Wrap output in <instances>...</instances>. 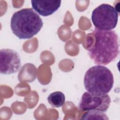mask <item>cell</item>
I'll return each mask as SVG.
<instances>
[{"mask_svg": "<svg viewBox=\"0 0 120 120\" xmlns=\"http://www.w3.org/2000/svg\"><path fill=\"white\" fill-rule=\"evenodd\" d=\"M111 98L107 95H96L85 92L82 95L79 108L82 111L91 110L105 112L108 110L111 103Z\"/></svg>", "mask_w": 120, "mask_h": 120, "instance_id": "cell-5", "label": "cell"}, {"mask_svg": "<svg viewBox=\"0 0 120 120\" xmlns=\"http://www.w3.org/2000/svg\"><path fill=\"white\" fill-rule=\"evenodd\" d=\"M43 25L42 20L32 8H23L12 15L10 27L13 33L20 39H28L38 34Z\"/></svg>", "mask_w": 120, "mask_h": 120, "instance_id": "cell-2", "label": "cell"}, {"mask_svg": "<svg viewBox=\"0 0 120 120\" xmlns=\"http://www.w3.org/2000/svg\"><path fill=\"white\" fill-rule=\"evenodd\" d=\"M118 15L117 10L112 6L102 4L93 10L91 20L95 28L109 31L116 27Z\"/></svg>", "mask_w": 120, "mask_h": 120, "instance_id": "cell-4", "label": "cell"}, {"mask_svg": "<svg viewBox=\"0 0 120 120\" xmlns=\"http://www.w3.org/2000/svg\"><path fill=\"white\" fill-rule=\"evenodd\" d=\"M61 1L58 0H31L33 8L39 15L47 16L52 15L60 7Z\"/></svg>", "mask_w": 120, "mask_h": 120, "instance_id": "cell-7", "label": "cell"}, {"mask_svg": "<svg viewBox=\"0 0 120 120\" xmlns=\"http://www.w3.org/2000/svg\"><path fill=\"white\" fill-rule=\"evenodd\" d=\"M21 65L18 53L10 49H2L0 51V72L4 75L16 73Z\"/></svg>", "mask_w": 120, "mask_h": 120, "instance_id": "cell-6", "label": "cell"}, {"mask_svg": "<svg viewBox=\"0 0 120 120\" xmlns=\"http://www.w3.org/2000/svg\"><path fill=\"white\" fill-rule=\"evenodd\" d=\"M94 45L87 50L90 58L98 65H106L114 60L119 53L118 37L115 31L95 28Z\"/></svg>", "mask_w": 120, "mask_h": 120, "instance_id": "cell-1", "label": "cell"}, {"mask_svg": "<svg viewBox=\"0 0 120 120\" xmlns=\"http://www.w3.org/2000/svg\"><path fill=\"white\" fill-rule=\"evenodd\" d=\"M114 83L113 75L110 69L102 65L94 66L86 72L84 85L87 91L96 95L107 94Z\"/></svg>", "mask_w": 120, "mask_h": 120, "instance_id": "cell-3", "label": "cell"}, {"mask_svg": "<svg viewBox=\"0 0 120 120\" xmlns=\"http://www.w3.org/2000/svg\"><path fill=\"white\" fill-rule=\"evenodd\" d=\"M47 100L52 107H60L65 103V96L61 91H55L48 96Z\"/></svg>", "mask_w": 120, "mask_h": 120, "instance_id": "cell-8", "label": "cell"}]
</instances>
